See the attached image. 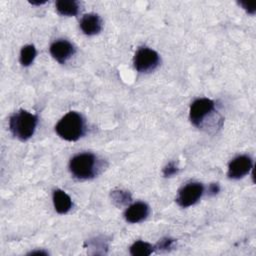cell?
<instances>
[{
    "mask_svg": "<svg viewBox=\"0 0 256 256\" xmlns=\"http://www.w3.org/2000/svg\"><path fill=\"white\" fill-rule=\"evenodd\" d=\"M38 117L26 110H19L11 115L9 119V128L12 134L21 141H26L32 137L35 132Z\"/></svg>",
    "mask_w": 256,
    "mask_h": 256,
    "instance_id": "1",
    "label": "cell"
},
{
    "mask_svg": "<svg viewBox=\"0 0 256 256\" xmlns=\"http://www.w3.org/2000/svg\"><path fill=\"white\" fill-rule=\"evenodd\" d=\"M84 119L76 111L65 114L55 126L56 133L66 141H77L84 134Z\"/></svg>",
    "mask_w": 256,
    "mask_h": 256,
    "instance_id": "2",
    "label": "cell"
},
{
    "mask_svg": "<svg viewBox=\"0 0 256 256\" xmlns=\"http://www.w3.org/2000/svg\"><path fill=\"white\" fill-rule=\"evenodd\" d=\"M96 157L92 153H79L73 156L69 162V170L71 174L79 179L86 180L95 175Z\"/></svg>",
    "mask_w": 256,
    "mask_h": 256,
    "instance_id": "3",
    "label": "cell"
},
{
    "mask_svg": "<svg viewBox=\"0 0 256 256\" xmlns=\"http://www.w3.org/2000/svg\"><path fill=\"white\" fill-rule=\"evenodd\" d=\"M159 61L158 53L148 47L139 48L133 59L135 69L142 73L153 71L159 65Z\"/></svg>",
    "mask_w": 256,
    "mask_h": 256,
    "instance_id": "4",
    "label": "cell"
},
{
    "mask_svg": "<svg viewBox=\"0 0 256 256\" xmlns=\"http://www.w3.org/2000/svg\"><path fill=\"white\" fill-rule=\"evenodd\" d=\"M204 187L201 183L192 182L183 186L177 194L176 201L179 206L186 208L195 204L203 195Z\"/></svg>",
    "mask_w": 256,
    "mask_h": 256,
    "instance_id": "5",
    "label": "cell"
},
{
    "mask_svg": "<svg viewBox=\"0 0 256 256\" xmlns=\"http://www.w3.org/2000/svg\"><path fill=\"white\" fill-rule=\"evenodd\" d=\"M214 110V102L208 98L196 99L190 106L189 118L193 125L200 127L204 119Z\"/></svg>",
    "mask_w": 256,
    "mask_h": 256,
    "instance_id": "6",
    "label": "cell"
},
{
    "mask_svg": "<svg viewBox=\"0 0 256 256\" xmlns=\"http://www.w3.org/2000/svg\"><path fill=\"white\" fill-rule=\"evenodd\" d=\"M252 169V160L247 155H240L234 158L228 166V177L240 179L247 175Z\"/></svg>",
    "mask_w": 256,
    "mask_h": 256,
    "instance_id": "7",
    "label": "cell"
},
{
    "mask_svg": "<svg viewBox=\"0 0 256 256\" xmlns=\"http://www.w3.org/2000/svg\"><path fill=\"white\" fill-rule=\"evenodd\" d=\"M75 52L74 46L67 40L59 39L53 42L50 46L52 57L59 63H65Z\"/></svg>",
    "mask_w": 256,
    "mask_h": 256,
    "instance_id": "8",
    "label": "cell"
},
{
    "mask_svg": "<svg viewBox=\"0 0 256 256\" xmlns=\"http://www.w3.org/2000/svg\"><path fill=\"white\" fill-rule=\"evenodd\" d=\"M149 214V207L144 202H136L130 205L125 213L124 217L129 223H139L143 221Z\"/></svg>",
    "mask_w": 256,
    "mask_h": 256,
    "instance_id": "9",
    "label": "cell"
},
{
    "mask_svg": "<svg viewBox=\"0 0 256 256\" xmlns=\"http://www.w3.org/2000/svg\"><path fill=\"white\" fill-rule=\"evenodd\" d=\"M80 28L86 35H95L102 29V22L97 14H85L80 21Z\"/></svg>",
    "mask_w": 256,
    "mask_h": 256,
    "instance_id": "10",
    "label": "cell"
},
{
    "mask_svg": "<svg viewBox=\"0 0 256 256\" xmlns=\"http://www.w3.org/2000/svg\"><path fill=\"white\" fill-rule=\"evenodd\" d=\"M53 204L57 213L66 214L72 207V200L66 192L56 189L53 192Z\"/></svg>",
    "mask_w": 256,
    "mask_h": 256,
    "instance_id": "11",
    "label": "cell"
},
{
    "mask_svg": "<svg viewBox=\"0 0 256 256\" xmlns=\"http://www.w3.org/2000/svg\"><path fill=\"white\" fill-rule=\"evenodd\" d=\"M56 10L63 16H75L79 12V5L74 0H59L56 2Z\"/></svg>",
    "mask_w": 256,
    "mask_h": 256,
    "instance_id": "12",
    "label": "cell"
},
{
    "mask_svg": "<svg viewBox=\"0 0 256 256\" xmlns=\"http://www.w3.org/2000/svg\"><path fill=\"white\" fill-rule=\"evenodd\" d=\"M154 250V247L145 241H136L130 247V254L133 256H148Z\"/></svg>",
    "mask_w": 256,
    "mask_h": 256,
    "instance_id": "13",
    "label": "cell"
},
{
    "mask_svg": "<svg viewBox=\"0 0 256 256\" xmlns=\"http://www.w3.org/2000/svg\"><path fill=\"white\" fill-rule=\"evenodd\" d=\"M36 57V49L34 45H25L20 51V63L23 66H29L32 64Z\"/></svg>",
    "mask_w": 256,
    "mask_h": 256,
    "instance_id": "14",
    "label": "cell"
},
{
    "mask_svg": "<svg viewBox=\"0 0 256 256\" xmlns=\"http://www.w3.org/2000/svg\"><path fill=\"white\" fill-rule=\"evenodd\" d=\"M112 201L116 206H123L132 200L131 194L124 190H114L111 192Z\"/></svg>",
    "mask_w": 256,
    "mask_h": 256,
    "instance_id": "15",
    "label": "cell"
},
{
    "mask_svg": "<svg viewBox=\"0 0 256 256\" xmlns=\"http://www.w3.org/2000/svg\"><path fill=\"white\" fill-rule=\"evenodd\" d=\"M177 172H178V167H177L176 163L173 162V161L169 162V163L163 168V175H164L165 177H171V176L177 174Z\"/></svg>",
    "mask_w": 256,
    "mask_h": 256,
    "instance_id": "16",
    "label": "cell"
},
{
    "mask_svg": "<svg viewBox=\"0 0 256 256\" xmlns=\"http://www.w3.org/2000/svg\"><path fill=\"white\" fill-rule=\"evenodd\" d=\"M175 240L171 239V238H163L159 241V243L157 244L156 248L159 250H168L169 248H171L174 244Z\"/></svg>",
    "mask_w": 256,
    "mask_h": 256,
    "instance_id": "17",
    "label": "cell"
},
{
    "mask_svg": "<svg viewBox=\"0 0 256 256\" xmlns=\"http://www.w3.org/2000/svg\"><path fill=\"white\" fill-rule=\"evenodd\" d=\"M239 4L249 13V14H254L256 11V5L253 3H247V2H239Z\"/></svg>",
    "mask_w": 256,
    "mask_h": 256,
    "instance_id": "18",
    "label": "cell"
},
{
    "mask_svg": "<svg viewBox=\"0 0 256 256\" xmlns=\"http://www.w3.org/2000/svg\"><path fill=\"white\" fill-rule=\"evenodd\" d=\"M220 190V187L217 183H212L210 184L209 188H208V192H209V195H216Z\"/></svg>",
    "mask_w": 256,
    "mask_h": 256,
    "instance_id": "19",
    "label": "cell"
},
{
    "mask_svg": "<svg viewBox=\"0 0 256 256\" xmlns=\"http://www.w3.org/2000/svg\"><path fill=\"white\" fill-rule=\"evenodd\" d=\"M29 255H48V253L44 250H37V251H31Z\"/></svg>",
    "mask_w": 256,
    "mask_h": 256,
    "instance_id": "20",
    "label": "cell"
},
{
    "mask_svg": "<svg viewBox=\"0 0 256 256\" xmlns=\"http://www.w3.org/2000/svg\"><path fill=\"white\" fill-rule=\"evenodd\" d=\"M30 3H31L32 5H42V4H45L46 1H37V2H35V1H30Z\"/></svg>",
    "mask_w": 256,
    "mask_h": 256,
    "instance_id": "21",
    "label": "cell"
}]
</instances>
